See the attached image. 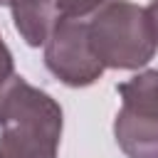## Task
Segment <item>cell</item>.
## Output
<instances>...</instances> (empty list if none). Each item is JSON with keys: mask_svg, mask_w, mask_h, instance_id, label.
Wrapping results in <instances>:
<instances>
[{"mask_svg": "<svg viewBox=\"0 0 158 158\" xmlns=\"http://www.w3.org/2000/svg\"><path fill=\"white\" fill-rule=\"evenodd\" d=\"M15 79H17V74H15V59H12V52H10V47L5 44L2 35H0V106H2L5 94H7V89L12 86Z\"/></svg>", "mask_w": 158, "mask_h": 158, "instance_id": "6", "label": "cell"}, {"mask_svg": "<svg viewBox=\"0 0 158 158\" xmlns=\"http://www.w3.org/2000/svg\"><path fill=\"white\" fill-rule=\"evenodd\" d=\"M148 12H151V17H153V22H156V27H158V0H153V2L148 5Z\"/></svg>", "mask_w": 158, "mask_h": 158, "instance_id": "8", "label": "cell"}, {"mask_svg": "<svg viewBox=\"0 0 158 158\" xmlns=\"http://www.w3.org/2000/svg\"><path fill=\"white\" fill-rule=\"evenodd\" d=\"M62 128L59 101L17 77L0 106V158H57Z\"/></svg>", "mask_w": 158, "mask_h": 158, "instance_id": "1", "label": "cell"}, {"mask_svg": "<svg viewBox=\"0 0 158 158\" xmlns=\"http://www.w3.org/2000/svg\"><path fill=\"white\" fill-rule=\"evenodd\" d=\"M106 0H59V15L67 17H89Z\"/></svg>", "mask_w": 158, "mask_h": 158, "instance_id": "7", "label": "cell"}, {"mask_svg": "<svg viewBox=\"0 0 158 158\" xmlns=\"http://www.w3.org/2000/svg\"><path fill=\"white\" fill-rule=\"evenodd\" d=\"M121 109L114 118V138L126 158H158V69L138 72L116 84Z\"/></svg>", "mask_w": 158, "mask_h": 158, "instance_id": "3", "label": "cell"}, {"mask_svg": "<svg viewBox=\"0 0 158 158\" xmlns=\"http://www.w3.org/2000/svg\"><path fill=\"white\" fill-rule=\"evenodd\" d=\"M86 20V37L104 69H141L158 52V27L131 0H106Z\"/></svg>", "mask_w": 158, "mask_h": 158, "instance_id": "2", "label": "cell"}, {"mask_svg": "<svg viewBox=\"0 0 158 158\" xmlns=\"http://www.w3.org/2000/svg\"><path fill=\"white\" fill-rule=\"evenodd\" d=\"M44 67L72 89H84L101 79L104 67L89 47L84 17L59 15L44 42Z\"/></svg>", "mask_w": 158, "mask_h": 158, "instance_id": "4", "label": "cell"}, {"mask_svg": "<svg viewBox=\"0 0 158 158\" xmlns=\"http://www.w3.org/2000/svg\"><path fill=\"white\" fill-rule=\"evenodd\" d=\"M12 15V25L27 47L47 42L54 22L59 20V0H0Z\"/></svg>", "mask_w": 158, "mask_h": 158, "instance_id": "5", "label": "cell"}]
</instances>
